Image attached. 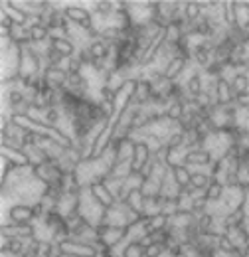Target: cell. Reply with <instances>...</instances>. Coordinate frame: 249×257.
Wrapping results in <instances>:
<instances>
[{"mask_svg": "<svg viewBox=\"0 0 249 257\" xmlns=\"http://www.w3.org/2000/svg\"><path fill=\"white\" fill-rule=\"evenodd\" d=\"M58 243V249L63 257H95L99 255L97 249H95L91 243L87 241H81V239H75V237H65L56 241Z\"/></svg>", "mask_w": 249, "mask_h": 257, "instance_id": "obj_1", "label": "cell"}, {"mask_svg": "<svg viewBox=\"0 0 249 257\" xmlns=\"http://www.w3.org/2000/svg\"><path fill=\"white\" fill-rule=\"evenodd\" d=\"M85 188L89 190L91 198H93L95 202H97L103 210H113V208L119 204V202H117V198H115V194H113V190L109 188V184H107V182L93 180V182H89Z\"/></svg>", "mask_w": 249, "mask_h": 257, "instance_id": "obj_2", "label": "cell"}, {"mask_svg": "<svg viewBox=\"0 0 249 257\" xmlns=\"http://www.w3.org/2000/svg\"><path fill=\"white\" fill-rule=\"evenodd\" d=\"M214 101H216L218 107L235 105V91L231 87V81L225 75L214 81Z\"/></svg>", "mask_w": 249, "mask_h": 257, "instance_id": "obj_3", "label": "cell"}, {"mask_svg": "<svg viewBox=\"0 0 249 257\" xmlns=\"http://www.w3.org/2000/svg\"><path fill=\"white\" fill-rule=\"evenodd\" d=\"M6 220L14 225H24V224H34V210L30 204H14L6 210Z\"/></svg>", "mask_w": 249, "mask_h": 257, "instance_id": "obj_4", "label": "cell"}, {"mask_svg": "<svg viewBox=\"0 0 249 257\" xmlns=\"http://www.w3.org/2000/svg\"><path fill=\"white\" fill-rule=\"evenodd\" d=\"M63 16L71 26H83L87 22H93V12L87 10L85 6H77V4H67L63 6Z\"/></svg>", "mask_w": 249, "mask_h": 257, "instance_id": "obj_5", "label": "cell"}, {"mask_svg": "<svg viewBox=\"0 0 249 257\" xmlns=\"http://www.w3.org/2000/svg\"><path fill=\"white\" fill-rule=\"evenodd\" d=\"M2 14L8 18V20H12L14 24H28L30 22V12L20 4V2H8V0H4L2 2Z\"/></svg>", "mask_w": 249, "mask_h": 257, "instance_id": "obj_6", "label": "cell"}, {"mask_svg": "<svg viewBox=\"0 0 249 257\" xmlns=\"http://www.w3.org/2000/svg\"><path fill=\"white\" fill-rule=\"evenodd\" d=\"M155 85L151 79L147 77H139V85H137V93H135V107H151L153 97H155Z\"/></svg>", "mask_w": 249, "mask_h": 257, "instance_id": "obj_7", "label": "cell"}, {"mask_svg": "<svg viewBox=\"0 0 249 257\" xmlns=\"http://www.w3.org/2000/svg\"><path fill=\"white\" fill-rule=\"evenodd\" d=\"M131 231H133V227H129V225H123V224L111 225V227H109V231H107L103 237H99V239H103V243H105L107 247L117 249V245H119V243H123V241L129 239Z\"/></svg>", "mask_w": 249, "mask_h": 257, "instance_id": "obj_8", "label": "cell"}, {"mask_svg": "<svg viewBox=\"0 0 249 257\" xmlns=\"http://www.w3.org/2000/svg\"><path fill=\"white\" fill-rule=\"evenodd\" d=\"M214 162V157L208 149H192L182 155V164L190 166H210Z\"/></svg>", "mask_w": 249, "mask_h": 257, "instance_id": "obj_9", "label": "cell"}, {"mask_svg": "<svg viewBox=\"0 0 249 257\" xmlns=\"http://www.w3.org/2000/svg\"><path fill=\"white\" fill-rule=\"evenodd\" d=\"M48 46H52L56 52H60L65 60L77 56V52H79V48L73 44V40H69V38H65V36H58V34H52Z\"/></svg>", "mask_w": 249, "mask_h": 257, "instance_id": "obj_10", "label": "cell"}, {"mask_svg": "<svg viewBox=\"0 0 249 257\" xmlns=\"http://www.w3.org/2000/svg\"><path fill=\"white\" fill-rule=\"evenodd\" d=\"M44 77L54 89H63L67 85V81H69V73L65 71V67H50L48 65L44 69Z\"/></svg>", "mask_w": 249, "mask_h": 257, "instance_id": "obj_11", "label": "cell"}, {"mask_svg": "<svg viewBox=\"0 0 249 257\" xmlns=\"http://www.w3.org/2000/svg\"><path fill=\"white\" fill-rule=\"evenodd\" d=\"M0 153H2L4 159H8L10 162H14L18 168H32L30 159H28L26 151H22V149H14V147H6V145H2Z\"/></svg>", "mask_w": 249, "mask_h": 257, "instance_id": "obj_12", "label": "cell"}, {"mask_svg": "<svg viewBox=\"0 0 249 257\" xmlns=\"http://www.w3.org/2000/svg\"><path fill=\"white\" fill-rule=\"evenodd\" d=\"M188 67V60L186 58H182V56H176V58H172L168 64L164 65V69H162V73H164V77L166 79H170V81H176L182 73H184V69Z\"/></svg>", "mask_w": 249, "mask_h": 257, "instance_id": "obj_13", "label": "cell"}, {"mask_svg": "<svg viewBox=\"0 0 249 257\" xmlns=\"http://www.w3.org/2000/svg\"><path fill=\"white\" fill-rule=\"evenodd\" d=\"M10 42H12L14 46H24V48L32 46L30 26H24V24H12V28H10Z\"/></svg>", "mask_w": 249, "mask_h": 257, "instance_id": "obj_14", "label": "cell"}, {"mask_svg": "<svg viewBox=\"0 0 249 257\" xmlns=\"http://www.w3.org/2000/svg\"><path fill=\"white\" fill-rule=\"evenodd\" d=\"M125 206L135 210V212H141L143 214V206H145V194L141 190V186H131V190L127 194V200H125Z\"/></svg>", "mask_w": 249, "mask_h": 257, "instance_id": "obj_15", "label": "cell"}, {"mask_svg": "<svg viewBox=\"0 0 249 257\" xmlns=\"http://www.w3.org/2000/svg\"><path fill=\"white\" fill-rule=\"evenodd\" d=\"M221 20L227 28H235L237 26V8H235V0H227L221 2Z\"/></svg>", "mask_w": 249, "mask_h": 257, "instance_id": "obj_16", "label": "cell"}, {"mask_svg": "<svg viewBox=\"0 0 249 257\" xmlns=\"http://www.w3.org/2000/svg\"><path fill=\"white\" fill-rule=\"evenodd\" d=\"M192 180V170L188 168L186 164H174L172 166V182L182 188V186H188Z\"/></svg>", "mask_w": 249, "mask_h": 257, "instance_id": "obj_17", "label": "cell"}, {"mask_svg": "<svg viewBox=\"0 0 249 257\" xmlns=\"http://www.w3.org/2000/svg\"><path fill=\"white\" fill-rule=\"evenodd\" d=\"M184 87H186V93L190 97H198L200 93H204V91H206V81H204L202 73H194V75H190Z\"/></svg>", "mask_w": 249, "mask_h": 257, "instance_id": "obj_18", "label": "cell"}, {"mask_svg": "<svg viewBox=\"0 0 249 257\" xmlns=\"http://www.w3.org/2000/svg\"><path fill=\"white\" fill-rule=\"evenodd\" d=\"M204 196L208 198L210 204H219L223 200V196H225V186L219 182L218 178H212V182H210L208 190L204 192Z\"/></svg>", "mask_w": 249, "mask_h": 257, "instance_id": "obj_19", "label": "cell"}, {"mask_svg": "<svg viewBox=\"0 0 249 257\" xmlns=\"http://www.w3.org/2000/svg\"><path fill=\"white\" fill-rule=\"evenodd\" d=\"M30 36H32V46H38V44H50L52 32H50V28L44 26V24H32Z\"/></svg>", "mask_w": 249, "mask_h": 257, "instance_id": "obj_20", "label": "cell"}, {"mask_svg": "<svg viewBox=\"0 0 249 257\" xmlns=\"http://www.w3.org/2000/svg\"><path fill=\"white\" fill-rule=\"evenodd\" d=\"M202 16H204V10H202V4L198 0L184 2V20L186 22H198Z\"/></svg>", "mask_w": 249, "mask_h": 257, "instance_id": "obj_21", "label": "cell"}, {"mask_svg": "<svg viewBox=\"0 0 249 257\" xmlns=\"http://www.w3.org/2000/svg\"><path fill=\"white\" fill-rule=\"evenodd\" d=\"M184 113H186V103H184V101H172V103L164 109L166 119L172 121V123H178V121L182 119Z\"/></svg>", "mask_w": 249, "mask_h": 257, "instance_id": "obj_22", "label": "cell"}, {"mask_svg": "<svg viewBox=\"0 0 249 257\" xmlns=\"http://www.w3.org/2000/svg\"><path fill=\"white\" fill-rule=\"evenodd\" d=\"M210 182H212V176H210V172H200V170H196V172H192V180H190V184L198 190V192H206L208 190V186H210Z\"/></svg>", "mask_w": 249, "mask_h": 257, "instance_id": "obj_23", "label": "cell"}, {"mask_svg": "<svg viewBox=\"0 0 249 257\" xmlns=\"http://www.w3.org/2000/svg\"><path fill=\"white\" fill-rule=\"evenodd\" d=\"M231 87H233L235 95H239V93H247L249 91V73H245V71H237V73L231 77Z\"/></svg>", "mask_w": 249, "mask_h": 257, "instance_id": "obj_24", "label": "cell"}, {"mask_svg": "<svg viewBox=\"0 0 249 257\" xmlns=\"http://www.w3.org/2000/svg\"><path fill=\"white\" fill-rule=\"evenodd\" d=\"M63 60H65V58H63L60 52H56L52 46H48V48L44 50V65H46V67H48V65H50V67H62Z\"/></svg>", "mask_w": 249, "mask_h": 257, "instance_id": "obj_25", "label": "cell"}, {"mask_svg": "<svg viewBox=\"0 0 249 257\" xmlns=\"http://www.w3.org/2000/svg\"><path fill=\"white\" fill-rule=\"evenodd\" d=\"M121 255L123 257H145V247L139 243V239H129V241L125 243Z\"/></svg>", "mask_w": 249, "mask_h": 257, "instance_id": "obj_26", "label": "cell"}, {"mask_svg": "<svg viewBox=\"0 0 249 257\" xmlns=\"http://www.w3.org/2000/svg\"><path fill=\"white\" fill-rule=\"evenodd\" d=\"M237 249V245L233 243V239L227 235V233H219V239H218V251H221L223 255H231L233 251Z\"/></svg>", "mask_w": 249, "mask_h": 257, "instance_id": "obj_27", "label": "cell"}, {"mask_svg": "<svg viewBox=\"0 0 249 257\" xmlns=\"http://www.w3.org/2000/svg\"><path fill=\"white\" fill-rule=\"evenodd\" d=\"M93 10L95 14H99L101 18H109V16L115 14V4L111 0H99V2H95Z\"/></svg>", "mask_w": 249, "mask_h": 257, "instance_id": "obj_28", "label": "cell"}, {"mask_svg": "<svg viewBox=\"0 0 249 257\" xmlns=\"http://www.w3.org/2000/svg\"><path fill=\"white\" fill-rule=\"evenodd\" d=\"M166 149L168 151H180V149H184V133L182 131H178V133H172L168 139H166Z\"/></svg>", "mask_w": 249, "mask_h": 257, "instance_id": "obj_29", "label": "cell"}, {"mask_svg": "<svg viewBox=\"0 0 249 257\" xmlns=\"http://www.w3.org/2000/svg\"><path fill=\"white\" fill-rule=\"evenodd\" d=\"M216 220H218V218H216L212 212H208V214L200 216V218H198V222H196L198 231H210V229L214 227V224H216Z\"/></svg>", "mask_w": 249, "mask_h": 257, "instance_id": "obj_30", "label": "cell"}, {"mask_svg": "<svg viewBox=\"0 0 249 257\" xmlns=\"http://www.w3.org/2000/svg\"><path fill=\"white\" fill-rule=\"evenodd\" d=\"M81 67H85V65L81 64V60H79L77 56L65 60V71H67L69 75H79V73H81Z\"/></svg>", "mask_w": 249, "mask_h": 257, "instance_id": "obj_31", "label": "cell"}, {"mask_svg": "<svg viewBox=\"0 0 249 257\" xmlns=\"http://www.w3.org/2000/svg\"><path fill=\"white\" fill-rule=\"evenodd\" d=\"M164 255H166V249L162 245H158V243H153L151 247L145 249V257H164Z\"/></svg>", "mask_w": 249, "mask_h": 257, "instance_id": "obj_32", "label": "cell"}, {"mask_svg": "<svg viewBox=\"0 0 249 257\" xmlns=\"http://www.w3.org/2000/svg\"><path fill=\"white\" fill-rule=\"evenodd\" d=\"M235 105H237V109L249 111V91L247 93H239V95H235Z\"/></svg>", "mask_w": 249, "mask_h": 257, "instance_id": "obj_33", "label": "cell"}, {"mask_svg": "<svg viewBox=\"0 0 249 257\" xmlns=\"http://www.w3.org/2000/svg\"><path fill=\"white\" fill-rule=\"evenodd\" d=\"M241 190H243V194L247 196V200H249V180H247V182H243V184H241Z\"/></svg>", "mask_w": 249, "mask_h": 257, "instance_id": "obj_34", "label": "cell"}, {"mask_svg": "<svg viewBox=\"0 0 249 257\" xmlns=\"http://www.w3.org/2000/svg\"><path fill=\"white\" fill-rule=\"evenodd\" d=\"M172 257H192L188 251H182V253H178V255H172Z\"/></svg>", "mask_w": 249, "mask_h": 257, "instance_id": "obj_35", "label": "cell"}, {"mask_svg": "<svg viewBox=\"0 0 249 257\" xmlns=\"http://www.w3.org/2000/svg\"><path fill=\"white\" fill-rule=\"evenodd\" d=\"M245 229H247V233H249V220L245 222Z\"/></svg>", "mask_w": 249, "mask_h": 257, "instance_id": "obj_36", "label": "cell"}, {"mask_svg": "<svg viewBox=\"0 0 249 257\" xmlns=\"http://www.w3.org/2000/svg\"><path fill=\"white\" fill-rule=\"evenodd\" d=\"M247 115H249V111H247ZM247 119H249V117H247Z\"/></svg>", "mask_w": 249, "mask_h": 257, "instance_id": "obj_37", "label": "cell"}, {"mask_svg": "<svg viewBox=\"0 0 249 257\" xmlns=\"http://www.w3.org/2000/svg\"><path fill=\"white\" fill-rule=\"evenodd\" d=\"M95 257H99V255H95Z\"/></svg>", "mask_w": 249, "mask_h": 257, "instance_id": "obj_38", "label": "cell"}]
</instances>
